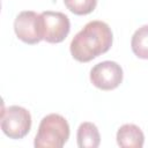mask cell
I'll use <instances>...</instances> for the list:
<instances>
[{
    "label": "cell",
    "mask_w": 148,
    "mask_h": 148,
    "mask_svg": "<svg viewBox=\"0 0 148 148\" xmlns=\"http://www.w3.org/2000/svg\"><path fill=\"white\" fill-rule=\"evenodd\" d=\"M44 40L51 44L61 43L69 34L71 22L67 15L60 12L46 10L42 14Z\"/></svg>",
    "instance_id": "8992f818"
},
{
    "label": "cell",
    "mask_w": 148,
    "mask_h": 148,
    "mask_svg": "<svg viewBox=\"0 0 148 148\" xmlns=\"http://www.w3.org/2000/svg\"><path fill=\"white\" fill-rule=\"evenodd\" d=\"M76 139L80 148H97L101 143L98 128L90 121H84L79 126Z\"/></svg>",
    "instance_id": "ba28073f"
},
{
    "label": "cell",
    "mask_w": 148,
    "mask_h": 148,
    "mask_svg": "<svg viewBox=\"0 0 148 148\" xmlns=\"http://www.w3.org/2000/svg\"><path fill=\"white\" fill-rule=\"evenodd\" d=\"M117 143L123 148H141L145 142V134L134 124H125L117 132Z\"/></svg>",
    "instance_id": "52a82bcc"
},
{
    "label": "cell",
    "mask_w": 148,
    "mask_h": 148,
    "mask_svg": "<svg viewBox=\"0 0 148 148\" xmlns=\"http://www.w3.org/2000/svg\"><path fill=\"white\" fill-rule=\"evenodd\" d=\"M131 47L140 59H148V24L140 27L132 36Z\"/></svg>",
    "instance_id": "9c48e42d"
},
{
    "label": "cell",
    "mask_w": 148,
    "mask_h": 148,
    "mask_svg": "<svg viewBox=\"0 0 148 148\" xmlns=\"http://www.w3.org/2000/svg\"><path fill=\"white\" fill-rule=\"evenodd\" d=\"M31 128L30 112L18 105H12L2 110L1 130L10 139L17 140L24 138Z\"/></svg>",
    "instance_id": "3957f363"
},
{
    "label": "cell",
    "mask_w": 148,
    "mask_h": 148,
    "mask_svg": "<svg viewBox=\"0 0 148 148\" xmlns=\"http://www.w3.org/2000/svg\"><path fill=\"white\" fill-rule=\"evenodd\" d=\"M14 31L18 39L27 44H37L44 39L42 15L34 10L18 13L14 21Z\"/></svg>",
    "instance_id": "277c9868"
},
{
    "label": "cell",
    "mask_w": 148,
    "mask_h": 148,
    "mask_svg": "<svg viewBox=\"0 0 148 148\" xmlns=\"http://www.w3.org/2000/svg\"><path fill=\"white\" fill-rule=\"evenodd\" d=\"M111 28L103 21L88 22L72 39L69 50L72 57L80 62H88L108 52L112 45Z\"/></svg>",
    "instance_id": "6da1fadb"
},
{
    "label": "cell",
    "mask_w": 148,
    "mask_h": 148,
    "mask_svg": "<svg viewBox=\"0 0 148 148\" xmlns=\"http://www.w3.org/2000/svg\"><path fill=\"white\" fill-rule=\"evenodd\" d=\"M68 138L67 120L58 113H50L40 120L34 145L36 148H61Z\"/></svg>",
    "instance_id": "7a4b0ae2"
},
{
    "label": "cell",
    "mask_w": 148,
    "mask_h": 148,
    "mask_svg": "<svg viewBox=\"0 0 148 148\" xmlns=\"http://www.w3.org/2000/svg\"><path fill=\"white\" fill-rule=\"evenodd\" d=\"M65 6L75 15H87L94 12L97 0H64Z\"/></svg>",
    "instance_id": "30bf717a"
},
{
    "label": "cell",
    "mask_w": 148,
    "mask_h": 148,
    "mask_svg": "<svg viewBox=\"0 0 148 148\" xmlns=\"http://www.w3.org/2000/svg\"><path fill=\"white\" fill-rule=\"evenodd\" d=\"M123 68L116 61L105 60L96 64L90 71L91 83L101 90H113L123 81Z\"/></svg>",
    "instance_id": "5b68a950"
}]
</instances>
